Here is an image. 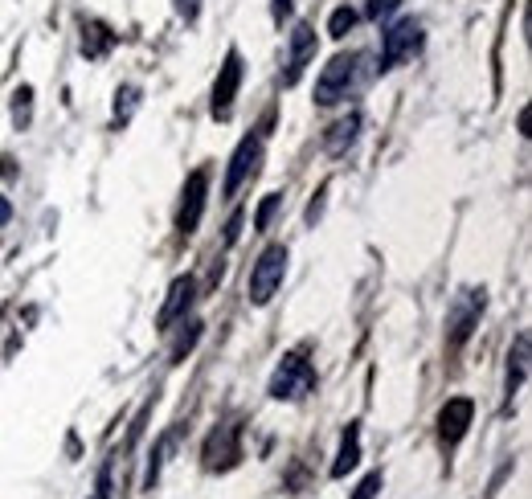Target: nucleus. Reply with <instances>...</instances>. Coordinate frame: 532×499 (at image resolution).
Listing matches in <instances>:
<instances>
[{
	"instance_id": "ddd939ff",
	"label": "nucleus",
	"mask_w": 532,
	"mask_h": 499,
	"mask_svg": "<svg viewBox=\"0 0 532 499\" xmlns=\"http://www.w3.org/2000/svg\"><path fill=\"white\" fill-rule=\"evenodd\" d=\"M205 463L209 467H234L238 463V426H217L205 442Z\"/></svg>"
},
{
	"instance_id": "f8f14e48",
	"label": "nucleus",
	"mask_w": 532,
	"mask_h": 499,
	"mask_svg": "<svg viewBox=\"0 0 532 499\" xmlns=\"http://www.w3.org/2000/svg\"><path fill=\"white\" fill-rule=\"evenodd\" d=\"M361 127H365L361 111L340 115V119L324 131V152H328V156H348L352 148H357V140H361Z\"/></svg>"
},
{
	"instance_id": "7ed1b4c3",
	"label": "nucleus",
	"mask_w": 532,
	"mask_h": 499,
	"mask_svg": "<svg viewBox=\"0 0 532 499\" xmlns=\"http://www.w3.org/2000/svg\"><path fill=\"white\" fill-rule=\"evenodd\" d=\"M483 311H487V291L483 287H463L447 311V344L451 348H463L471 340V332L479 328L483 320Z\"/></svg>"
},
{
	"instance_id": "dca6fc26",
	"label": "nucleus",
	"mask_w": 532,
	"mask_h": 499,
	"mask_svg": "<svg viewBox=\"0 0 532 499\" xmlns=\"http://www.w3.org/2000/svg\"><path fill=\"white\" fill-rule=\"evenodd\" d=\"M357 21H361V13L357 9H348V5H340V9H332V17H328V37H348L352 29H357Z\"/></svg>"
},
{
	"instance_id": "1a4fd4ad",
	"label": "nucleus",
	"mask_w": 532,
	"mask_h": 499,
	"mask_svg": "<svg viewBox=\"0 0 532 499\" xmlns=\"http://www.w3.org/2000/svg\"><path fill=\"white\" fill-rule=\"evenodd\" d=\"M316 58V25L299 21L287 37V70H283V86H295L299 74L307 70V62Z\"/></svg>"
},
{
	"instance_id": "a878e982",
	"label": "nucleus",
	"mask_w": 532,
	"mask_h": 499,
	"mask_svg": "<svg viewBox=\"0 0 532 499\" xmlns=\"http://www.w3.org/2000/svg\"><path fill=\"white\" fill-rule=\"evenodd\" d=\"M291 5H295V0H275V9H271L275 21H287V17H291Z\"/></svg>"
},
{
	"instance_id": "412c9836",
	"label": "nucleus",
	"mask_w": 532,
	"mask_h": 499,
	"mask_svg": "<svg viewBox=\"0 0 532 499\" xmlns=\"http://www.w3.org/2000/svg\"><path fill=\"white\" fill-rule=\"evenodd\" d=\"M381 487H385V475H381V471H369V475L357 483V491H352V499H377Z\"/></svg>"
},
{
	"instance_id": "4be33fe9",
	"label": "nucleus",
	"mask_w": 532,
	"mask_h": 499,
	"mask_svg": "<svg viewBox=\"0 0 532 499\" xmlns=\"http://www.w3.org/2000/svg\"><path fill=\"white\" fill-rule=\"evenodd\" d=\"M91 499H111V463L99 471V483H95V495Z\"/></svg>"
},
{
	"instance_id": "0eeeda50",
	"label": "nucleus",
	"mask_w": 532,
	"mask_h": 499,
	"mask_svg": "<svg viewBox=\"0 0 532 499\" xmlns=\"http://www.w3.org/2000/svg\"><path fill=\"white\" fill-rule=\"evenodd\" d=\"M205 193H209V176H205V168H197V172L185 180V189H181V209H176V230H181V238L197 234L201 213H205Z\"/></svg>"
},
{
	"instance_id": "f257e3e1",
	"label": "nucleus",
	"mask_w": 532,
	"mask_h": 499,
	"mask_svg": "<svg viewBox=\"0 0 532 499\" xmlns=\"http://www.w3.org/2000/svg\"><path fill=\"white\" fill-rule=\"evenodd\" d=\"M361 82V54H336L324 70H320V78H316V107H336V103H344L348 95H352V86Z\"/></svg>"
},
{
	"instance_id": "2eb2a0df",
	"label": "nucleus",
	"mask_w": 532,
	"mask_h": 499,
	"mask_svg": "<svg viewBox=\"0 0 532 499\" xmlns=\"http://www.w3.org/2000/svg\"><path fill=\"white\" fill-rule=\"evenodd\" d=\"M524 377H528V332H520V336H516V344H512V352H508V385H504L508 401L520 393Z\"/></svg>"
},
{
	"instance_id": "39448f33",
	"label": "nucleus",
	"mask_w": 532,
	"mask_h": 499,
	"mask_svg": "<svg viewBox=\"0 0 532 499\" xmlns=\"http://www.w3.org/2000/svg\"><path fill=\"white\" fill-rule=\"evenodd\" d=\"M418 45H422V21L402 17L397 25H389V29L381 33V58H377V70L389 74L397 62H406V58L418 50Z\"/></svg>"
},
{
	"instance_id": "6ab92c4d",
	"label": "nucleus",
	"mask_w": 532,
	"mask_h": 499,
	"mask_svg": "<svg viewBox=\"0 0 532 499\" xmlns=\"http://www.w3.org/2000/svg\"><path fill=\"white\" fill-rule=\"evenodd\" d=\"M13 99H17V103H13V119H17V127H29V115H33V86H21Z\"/></svg>"
},
{
	"instance_id": "393cba45",
	"label": "nucleus",
	"mask_w": 532,
	"mask_h": 499,
	"mask_svg": "<svg viewBox=\"0 0 532 499\" xmlns=\"http://www.w3.org/2000/svg\"><path fill=\"white\" fill-rule=\"evenodd\" d=\"M238 234H242V213H234V217H230V225H226V246H234V242H238Z\"/></svg>"
},
{
	"instance_id": "423d86ee",
	"label": "nucleus",
	"mask_w": 532,
	"mask_h": 499,
	"mask_svg": "<svg viewBox=\"0 0 532 499\" xmlns=\"http://www.w3.org/2000/svg\"><path fill=\"white\" fill-rule=\"evenodd\" d=\"M242 74H246V66H242V54H238V50H230V54H226V62H221V70H217V82H213V99H209V111H213V119H221V123H226V119L234 115L238 90H242Z\"/></svg>"
},
{
	"instance_id": "5701e85b",
	"label": "nucleus",
	"mask_w": 532,
	"mask_h": 499,
	"mask_svg": "<svg viewBox=\"0 0 532 499\" xmlns=\"http://www.w3.org/2000/svg\"><path fill=\"white\" fill-rule=\"evenodd\" d=\"M393 9H397V0H369V17H377V21L389 17Z\"/></svg>"
},
{
	"instance_id": "6e6552de",
	"label": "nucleus",
	"mask_w": 532,
	"mask_h": 499,
	"mask_svg": "<svg viewBox=\"0 0 532 499\" xmlns=\"http://www.w3.org/2000/svg\"><path fill=\"white\" fill-rule=\"evenodd\" d=\"M258 160H262V140H258V135H246V140L234 148V156H230L226 185H221V193H226V197H238V189L258 172Z\"/></svg>"
},
{
	"instance_id": "a211bd4d",
	"label": "nucleus",
	"mask_w": 532,
	"mask_h": 499,
	"mask_svg": "<svg viewBox=\"0 0 532 499\" xmlns=\"http://www.w3.org/2000/svg\"><path fill=\"white\" fill-rule=\"evenodd\" d=\"M185 328H189V332H185L181 340H176V344H172V365H181V360H185V356L193 352V344L201 340V324H197V320H189Z\"/></svg>"
},
{
	"instance_id": "f3484780",
	"label": "nucleus",
	"mask_w": 532,
	"mask_h": 499,
	"mask_svg": "<svg viewBox=\"0 0 532 499\" xmlns=\"http://www.w3.org/2000/svg\"><path fill=\"white\" fill-rule=\"evenodd\" d=\"M279 205H283V193H266V201H262L258 213H254V230H258V234L271 230V217L279 213Z\"/></svg>"
},
{
	"instance_id": "aec40b11",
	"label": "nucleus",
	"mask_w": 532,
	"mask_h": 499,
	"mask_svg": "<svg viewBox=\"0 0 532 499\" xmlns=\"http://www.w3.org/2000/svg\"><path fill=\"white\" fill-rule=\"evenodd\" d=\"M168 446H172V438H160L156 450H152V463H148V471H144V487H148V491H152L156 479H160V463H164V455H168Z\"/></svg>"
},
{
	"instance_id": "20e7f679",
	"label": "nucleus",
	"mask_w": 532,
	"mask_h": 499,
	"mask_svg": "<svg viewBox=\"0 0 532 499\" xmlns=\"http://www.w3.org/2000/svg\"><path fill=\"white\" fill-rule=\"evenodd\" d=\"M316 389V369H312V360H307L303 352H287L279 360V369L271 377V397L275 401H299Z\"/></svg>"
},
{
	"instance_id": "f03ea898",
	"label": "nucleus",
	"mask_w": 532,
	"mask_h": 499,
	"mask_svg": "<svg viewBox=\"0 0 532 499\" xmlns=\"http://www.w3.org/2000/svg\"><path fill=\"white\" fill-rule=\"evenodd\" d=\"M283 275H287V246H283V242H271V246L258 254V262L250 266V283H246L250 303H254V307H266V303H271L275 291L283 287Z\"/></svg>"
},
{
	"instance_id": "bb28decb",
	"label": "nucleus",
	"mask_w": 532,
	"mask_h": 499,
	"mask_svg": "<svg viewBox=\"0 0 532 499\" xmlns=\"http://www.w3.org/2000/svg\"><path fill=\"white\" fill-rule=\"evenodd\" d=\"M9 217H13V205H9V197H0V230L9 225Z\"/></svg>"
},
{
	"instance_id": "9b49d317",
	"label": "nucleus",
	"mask_w": 532,
	"mask_h": 499,
	"mask_svg": "<svg viewBox=\"0 0 532 499\" xmlns=\"http://www.w3.org/2000/svg\"><path fill=\"white\" fill-rule=\"evenodd\" d=\"M471 422H475V401L471 397H451L438 410V434H442V442H447V446L463 442V434H467Z\"/></svg>"
},
{
	"instance_id": "9d476101",
	"label": "nucleus",
	"mask_w": 532,
	"mask_h": 499,
	"mask_svg": "<svg viewBox=\"0 0 532 499\" xmlns=\"http://www.w3.org/2000/svg\"><path fill=\"white\" fill-rule=\"evenodd\" d=\"M193 299H197V283H193V275L172 279L168 299H164V307H160V315H156L160 332H172V324H181L185 315H189V307H193Z\"/></svg>"
},
{
	"instance_id": "b1692460",
	"label": "nucleus",
	"mask_w": 532,
	"mask_h": 499,
	"mask_svg": "<svg viewBox=\"0 0 532 499\" xmlns=\"http://www.w3.org/2000/svg\"><path fill=\"white\" fill-rule=\"evenodd\" d=\"M176 13H181L185 21H197V13H201V0H176Z\"/></svg>"
},
{
	"instance_id": "4468645a",
	"label": "nucleus",
	"mask_w": 532,
	"mask_h": 499,
	"mask_svg": "<svg viewBox=\"0 0 532 499\" xmlns=\"http://www.w3.org/2000/svg\"><path fill=\"white\" fill-rule=\"evenodd\" d=\"M361 463V422H348V430L340 434V450L332 463V479H344L348 471H357Z\"/></svg>"
}]
</instances>
